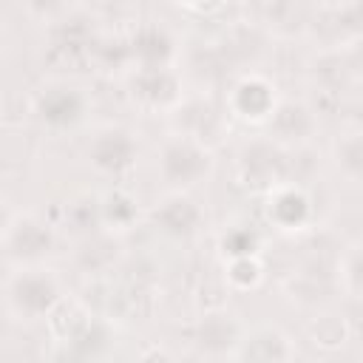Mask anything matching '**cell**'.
Listing matches in <instances>:
<instances>
[{"label":"cell","instance_id":"6da1fadb","mask_svg":"<svg viewBox=\"0 0 363 363\" xmlns=\"http://www.w3.org/2000/svg\"><path fill=\"white\" fill-rule=\"evenodd\" d=\"M94 162L102 170H122L133 159V142L122 130H108L94 142Z\"/></svg>","mask_w":363,"mask_h":363},{"label":"cell","instance_id":"ba28073f","mask_svg":"<svg viewBox=\"0 0 363 363\" xmlns=\"http://www.w3.org/2000/svg\"><path fill=\"white\" fill-rule=\"evenodd\" d=\"M147 37H150V40H147L145 45H139V51H142V54H150V60L164 57V54H167V40H164L159 31H150Z\"/></svg>","mask_w":363,"mask_h":363},{"label":"cell","instance_id":"8992f818","mask_svg":"<svg viewBox=\"0 0 363 363\" xmlns=\"http://www.w3.org/2000/svg\"><path fill=\"white\" fill-rule=\"evenodd\" d=\"M48 244H51L48 233L34 221H23L14 233V252L17 255H40L43 250H48Z\"/></svg>","mask_w":363,"mask_h":363},{"label":"cell","instance_id":"52a82bcc","mask_svg":"<svg viewBox=\"0 0 363 363\" xmlns=\"http://www.w3.org/2000/svg\"><path fill=\"white\" fill-rule=\"evenodd\" d=\"M233 337V323L221 320V318H210L201 326V346H224Z\"/></svg>","mask_w":363,"mask_h":363},{"label":"cell","instance_id":"7a4b0ae2","mask_svg":"<svg viewBox=\"0 0 363 363\" xmlns=\"http://www.w3.org/2000/svg\"><path fill=\"white\" fill-rule=\"evenodd\" d=\"M207 170V156L193 145H170L164 153V176L173 182H193Z\"/></svg>","mask_w":363,"mask_h":363},{"label":"cell","instance_id":"3957f363","mask_svg":"<svg viewBox=\"0 0 363 363\" xmlns=\"http://www.w3.org/2000/svg\"><path fill=\"white\" fill-rule=\"evenodd\" d=\"M14 301L26 309V312H45L54 301H57V289L48 278L40 275H26L14 284Z\"/></svg>","mask_w":363,"mask_h":363},{"label":"cell","instance_id":"5b68a950","mask_svg":"<svg viewBox=\"0 0 363 363\" xmlns=\"http://www.w3.org/2000/svg\"><path fill=\"white\" fill-rule=\"evenodd\" d=\"M156 221L173 233V235H187L196 224H199V210L193 207V201L187 199H170L159 213H156Z\"/></svg>","mask_w":363,"mask_h":363},{"label":"cell","instance_id":"277c9868","mask_svg":"<svg viewBox=\"0 0 363 363\" xmlns=\"http://www.w3.org/2000/svg\"><path fill=\"white\" fill-rule=\"evenodd\" d=\"M40 113L51 125H68L79 116V99L65 88H54L40 99Z\"/></svg>","mask_w":363,"mask_h":363}]
</instances>
